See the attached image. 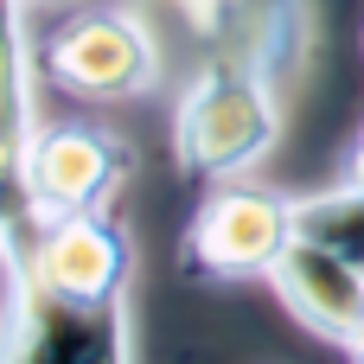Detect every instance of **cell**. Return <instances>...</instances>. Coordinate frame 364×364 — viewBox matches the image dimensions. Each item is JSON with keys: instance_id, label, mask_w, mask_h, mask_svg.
Here are the masks:
<instances>
[{"instance_id": "4", "label": "cell", "mask_w": 364, "mask_h": 364, "mask_svg": "<svg viewBox=\"0 0 364 364\" xmlns=\"http://www.w3.org/2000/svg\"><path fill=\"white\" fill-rule=\"evenodd\" d=\"M128 166H134L128 141L96 128V122L38 128V141L26 154V179H19V230L58 224V218H77V211H109Z\"/></svg>"}, {"instance_id": "2", "label": "cell", "mask_w": 364, "mask_h": 364, "mask_svg": "<svg viewBox=\"0 0 364 364\" xmlns=\"http://www.w3.org/2000/svg\"><path fill=\"white\" fill-rule=\"evenodd\" d=\"M288 243H294V198L288 192L250 186V179H218L179 237V269L192 282H218V288L269 282Z\"/></svg>"}, {"instance_id": "3", "label": "cell", "mask_w": 364, "mask_h": 364, "mask_svg": "<svg viewBox=\"0 0 364 364\" xmlns=\"http://www.w3.org/2000/svg\"><path fill=\"white\" fill-rule=\"evenodd\" d=\"M38 70L77 102H128L160 83V45L134 6L90 0L45 38Z\"/></svg>"}, {"instance_id": "7", "label": "cell", "mask_w": 364, "mask_h": 364, "mask_svg": "<svg viewBox=\"0 0 364 364\" xmlns=\"http://www.w3.org/2000/svg\"><path fill=\"white\" fill-rule=\"evenodd\" d=\"M269 288H275V301H282L314 339H326V346H339V352L352 346V333L364 326V269L346 262L339 250L301 237V230H294V243L282 250Z\"/></svg>"}, {"instance_id": "1", "label": "cell", "mask_w": 364, "mask_h": 364, "mask_svg": "<svg viewBox=\"0 0 364 364\" xmlns=\"http://www.w3.org/2000/svg\"><path fill=\"white\" fill-rule=\"evenodd\" d=\"M282 141V83L262 77L250 58L211 51V64L173 102V160L179 173L218 186L243 179Z\"/></svg>"}, {"instance_id": "6", "label": "cell", "mask_w": 364, "mask_h": 364, "mask_svg": "<svg viewBox=\"0 0 364 364\" xmlns=\"http://www.w3.org/2000/svg\"><path fill=\"white\" fill-rule=\"evenodd\" d=\"M211 51L250 58L262 77L294 83L307 70L314 45V6L307 0H166Z\"/></svg>"}, {"instance_id": "10", "label": "cell", "mask_w": 364, "mask_h": 364, "mask_svg": "<svg viewBox=\"0 0 364 364\" xmlns=\"http://www.w3.org/2000/svg\"><path fill=\"white\" fill-rule=\"evenodd\" d=\"M13 237H19V205L0 192V256H6V243H13Z\"/></svg>"}, {"instance_id": "11", "label": "cell", "mask_w": 364, "mask_h": 364, "mask_svg": "<svg viewBox=\"0 0 364 364\" xmlns=\"http://www.w3.org/2000/svg\"><path fill=\"white\" fill-rule=\"evenodd\" d=\"M346 179H364V128H358V141H352V154H346Z\"/></svg>"}, {"instance_id": "12", "label": "cell", "mask_w": 364, "mask_h": 364, "mask_svg": "<svg viewBox=\"0 0 364 364\" xmlns=\"http://www.w3.org/2000/svg\"><path fill=\"white\" fill-rule=\"evenodd\" d=\"M346 358H352V364H364V326L352 333V346H346Z\"/></svg>"}, {"instance_id": "9", "label": "cell", "mask_w": 364, "mask_h": 364, "mask_svg": "<svg viewBox=\"0 0 364 364\" xmlns=\"http://www.w3.org/2000/svg\"><path fill=\"white\" fill-rule=\"evenodd\" d=\"M294 230L364 269V179H339L314 198H294Z\"/></svg>"}, {"instance_id": "13", "label": "cell", "mask_w": 364, "mask_h": 364, "mask_svg": "<svg viewBox=\"0 0 364 364\" xmlns=\"http://www.w3.org/2000/svg\"><path fill=\"white\" fill-rule=\"evenodd\" d=\"M26 6H90V0H26Z\"/></svg>"}, {"instance_id": "5", "label": "cell", "mask_w": 364, "mask_h": 364, "mask_svg": "<svg viewBox=\"0 0 364 364\" xmlns=\"http://www.w3.org/2000/svg\"><path fill=\"white\" fill-rule=\"evenodd\" d=\"M13 250L51 294H70V301H128L134 288V243L109 211L32 224L13 237Z\"/></svg>"}, {"instance_id": "8", "label": "cell", "mask_w": 364, "mask_h": 364, "mask_svg": "<svg viewBox=\"0 0 364 364\" xmlns=\"http://www.w3.org/2000/svg\"><path fill=\"white\" fill-rule=\"evenodd\" d=\"M38 141L32 122V38H26V0H0V192L19 205L26 154Z\"/></svg>"}]
</instances>
